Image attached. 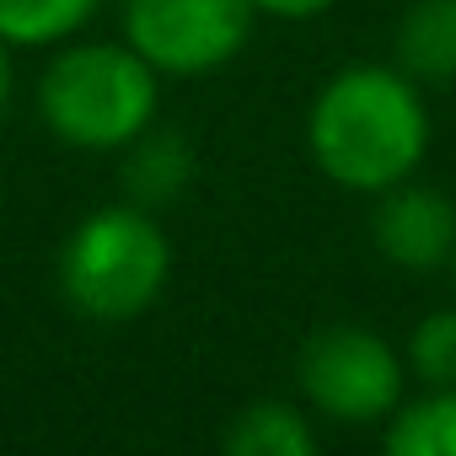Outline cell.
<instances>
[{"label": "cell", "mask_w": 456, "mask_h": 456, "mask_svg": "<svg viewBox=\"0 0 456 456\" xmlns=\"http://www.w3.org/2000/svg\"><path fill=\"white\" fill-rule=\"evenodd\" d=\"M312 161L354 193H387L413 177L429 151V108L419 81L397 65H349L338 70L306 118Z\"/></svg>", "instance_id": "6da1fadb"}, {"label": "cell", "mask_w": 456, "mask_h": 456, "mask_svg": "<svg viewBox=\"0 0 456 456\" xmlns=\"http://www.w3.org/2000/svg\"><path fill=\"white\" fill-rule=\"evenodd\" d=\"M172 274V242L161 232L156 209L108 204L92 209L65 253H60V296L86 322H129L140 317Z\"/></svg>", "instance_id": "7a4b0ae2"}, {"label": "cell", "mask_w": 456, "mask_h": 456, "mask_svg": "<svg viewBox=\"0 0 456 456\" xmlns=\"http://www.w3.org/2000/svg\"><path fill=\"white\" fill-rule=\"evenodd\" d=\"M161 76L129 44H76L38 81L44 124L76 151H124L156 124Z\"/></svg>", "instance_id": "3957f363"}, {"label": "cell", "mask_w": 456, "mask_h": 456, "mask_svg": "<svg viewBox=\"0 0 456 456\" xmlns=\"http://www.w3.org/2000/svg\"><path fill=\"white\" fill-rule=\"evenodd\" d=\"M403 354L354 322L317 328L296 354L301 397L333 424H381L403 403Z\"/></svg>", "instance_id": "277c9868"}, {"label": "cell", "mask_w": 456, "mask_h": 456, "mask_svg": "<svg viewBox=\"0 0 456 456\" xmlns=\"http://www.w3.org/2000/svg\"><path fill=\"white\" fill-rule=\"evenodd\" d=\"M253 0H124V44L156 76H209L253 33Z\"/></svg>", "instance_id": "5b68a950"}, {"label": "cell", "mask_w": 456, "mask_h": 456, "mask_svg": "<svg viewBox=\"0 0 456 456\" xmlns=\"http://www.w3.org/2000/svg\"><path fill=\"white\" fill-rule=\"evenodd\" d=\"M370 242L397 269H440V264H451L456 258V204H451V193L408 183V177L392 183L387 193H376Z\"/></svg>", "instance_id": "8992f818"}, {"label": "cell", "mask_w": 456, "mask_h": 456, "mask_svg": "<svg viewBox=\"0 0 456 456\" xmlns=\"http://www.w3.org/2000/svg\"><path fill=\"white\" fill-rule=\"evenodd\" d=\"M193 177V145L177 134V129H145L124 145V167H118V183H124V199L140 204V209H167L183 199Z\"/></svg>", "instance_id": "52a82bcc"}, {"label": "cell", "mask_w": 456, "mask_h": 456, "mask_svg": "<svg viewBox=\"0 0 456 456\" xmlns=\"http://www.w3.org/2000/svg\"><path fill=\"white\" fill-rule=\"evenodd\" d=\"M397 65L419 86L456 81V0H413L397 22Z\"/></svg>", "instance_id": "ba28073f"}, {"label": "cell", "mask_w": 456, "mask_h": 456, "mask_svg": "<svg viewBox=\"0 0 456 456\" xmlns=\"http://www.w3.org/2000/svg\"><path fill=\"white\" fill-rule=\"evenodd\" d=\"M220 445L232 456H312L317 451V429L306 424V413L296 403H248L232 424H225Z\"/></svg>", "instance_id": "9c48e42d"}, {"label": "cell", "mask_w": 456, "mask_h": 456, "mask_svg": "<svg viewBox=\"0 0 456 456\" xmlns=\"http://www.w3.org/2000/svg\"><path fill=\"white\" fill-rule=\"evenodd\" d=\"M392 456H456V387H429L413 403L392 408L387 424Z\"/></svg>", "instance_id": "30bf717a"}, {"label": "cell", "mask_w": 456, "mask_h": 456, "mask_svg": "<svg viewBox=\"0 0 456 456\" xmlns=\"http://www.w3.org/2000/svg\"><path fill=\"white\" fill-rule=\"evenodd\" d=\"M97 0H0V44L12 49H49L86 28Z\"/></svg>", "instance_id": "8fae6325"}, {"label": "cell", "mask_w": 456, "mask_h": 456, "mask_svg": "<svg viewBox=\"0 0 456 456\" xmlns=\"http://www.w3.org/2000/svg\"><path fill=\"white\" fill-rule=\"evenodd\" d=\"M408 370L424 387H456V312H429L408 333Z\"/></svg>", "instance_id": "7c38bea8"}, {"label": "cell", "mask_w": 456, "mask_h": 456, "mask_svg": "<svg viewBox=\"0 0 456 456\" xmlns=\"http://www.w3.org/2000/svg\"><path fill=\"white\" fill-rule=\"evenodd\" d=\"M264 17H285V22H306V17H322L333 0H253Z\"/></svg>", "instance_id": "4fadbf2b"}, {"label": "cell", "mask_w": 456, "mask_h": 456, "mask_svg": "<svg viewBox=\"0 0 456 456\" xmlns=\"http://www.w3.org/2000/svg\"><path fill=\"white\" fill-rule=\"evenodd\" d=\"M12 108V44H0V118Z\"/></svg>", "instance_id": "5bb4252c"}, {"label": "cell", "mask_w": 456, "mask_h": 456, "mask_svg": "<svg viewBox=\"0 0 456 456\" xmlns=\"http://www.w3.org/2000/svg\"><path fill=\"white\" fill-rule=\"evenodd\" d=\"M451 274H456V258H451Z\"/></svg>", "instance_id": "9a60e30c"}]
</instances>
